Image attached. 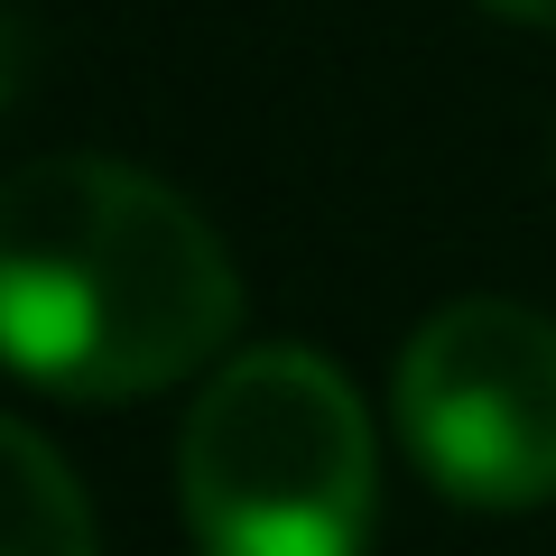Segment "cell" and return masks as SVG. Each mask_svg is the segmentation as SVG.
Returning <instances> with one entry per match:
<instances>
[{
    "label": "cell",
    "mask_w": 556,
    "mask_h": 556,
    "mask_svg": "<svg viewBox=\"0 0 556 556\" xmlns=\"http://www.w3.org/2000/svg\"><path fill=\"white\" fill-rule=\"evenodd\" d=\"M482 10H501V20H519V28H556V0H482Z\"/></svg>",
    "instance_id": "5b68a950"
},
{
    "label": "cell",
    "mask_w": 556,
    "mask_h": 556,
    "mask_svg": "<svg viewBox=\"0 0 556 556\" xmlns=\"http://www.w3.org/2000/svg\"><path fill=\"white\" fill-rule=\"evenodd\" d=\"M399 437L464 510L556 501V325L519 298H455L399 353Z\"/></svg>",
    "instance_id": "3957f363"
},
{
    "label": "cell",
    "mask_w": 556,
    "mask_h": 556,
    "mask_svg": "<svg viewBox=\"0 0 556 556\" xmlns=\"http://www.w3.org/2000/svg\"><path fill=\"white\" fill-rule=\"evenodd\" d=\"M0 556H102L84 482L20 417H0Z\"/></svg>",
    "instance_id": "277c9868"
},
{
    "label": "cell",
    "mask_w": 556,
    "mask_h": 556,
    "mask_svg": "<svg viewBox=\"0 0 556 556\" xmlns=\"http://www.w3.org/2000/svg\"><path fill=\"white\" fill-rule=\"evenodd\" d=\"M177 501L204 556H362L380 519V445L353 380L306 343L223 362L186 408Z\"/></svg>",
    "instance_id": "7a4b0ae2"
},
{
    "label": "cell",
    "mask_w": 556,
    "mask_h": 556,
    "mask_svg": "<svg viewBox=\"0 0 556 556\" xmlns=\"http://www.w3.org/2000/svg\"><path fill=\"white\" fill-rule=\"evenodd\" d=\"M241 325L214 223L121 159L0 177V362L56 399H149L204 371Z\"/></svg>",
    "instance_id": "6da1fadb"
}]
</instances>
